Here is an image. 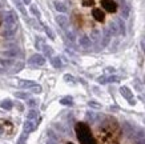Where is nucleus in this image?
Wrapping results in <instances>:
<instances>
[{"mask_svg":"<svg viewBox=\"0 0 145 144\" xmlns=\"http://www.w3.org/2000/svg\"><path fill=\"white\" fill-rule=\"evenodd\" d=\"M76 131H77V136H79L81 144H96L95 139L92 137L91 132H89V128L85 124L80 123L76 126Z\"/></svg>","mask_w":145,"mask_h":144,"instance_id":"1","label":"nucleus"},{"mask_svg":"<svg viewBox=\"0 0 145 144\" xmlns=\"http://www.w3.org/2000/svg\"><path fill=\"white\" fill-rule=\"evenodd\" d=\"M109 32L110 35H125V26L121 19H116L109 24Z\"/></svg>","mask_w":145,"mask_h":144,"instance_id":"2","label":"nucleus"},{"mask_svg":"<svg viewBox=\"0 0 145 144\" xmlns=\"http://www.w3.org/2000/svg\"><path fill=\"white\" fill-rule=\"evenodd\" d=\"M28 63L31 64V66H36V67H41L45 64V57L43 55H40V53H35V55H32L29 57V60Z\"/></svg>","mask_w":145,"mask_h":144,"instance_id":"3","label":"nucleus"},{"mask_svg":"<svg viewBox=\"0 0 145 144\" xmlns=\"http://www.w3.org/2000/svg\"><path fill=\"white\" fill-rule=\"evenodd\" d=\"M101 5L108 12H116L117 11V4L113 0H101Z\"/></svg>","mask_w":145,"mask_h":144,"instance_id":"4","label":"nucleus"},{"mask_svg":"<svg viewBox=\"0 0 145 144\" xmlns=\"http://www.w3.org/2000/svg\"><path fill=\"white\" fill-rule=\"evenodd\" d=\"M110 39H112V35H110L109 30H108V28H104V31H103V36H101V40H100L101 48H105L106 45L110 43Z\"/></svg>","mask_w":145,"mask_h":144,"instance_id":"5","label":"nucleus"},{"mask_svg":"<svg viewBox=\"0 0 145 144\" xmlns=\"http://www.w3.org/2000/svg\"><path fill=\"white\" fill-rule=\"evenodd\" d=\"M121 78L120 76H116V75H112V76H101V78L97 79V82L101 84H106V83H119Z\"/></svg>","mask_w":145,"mask_h":144,"instance_id":"6","label":"nucleus"},{"mask_svg":"<svg viewBox=\"0 0 145 144\" xmlns=\"http://www.w3.org/2000/svg\"><path fill=\"white\" fill-rule=\"evenodd\" d=\"M4 26L5 27H12V26H18L16 24V15L13 12H7L4 16Z\"/></svg>","mask_w":145,"mask_h":144,"instance_id":"7","label":"nucleus"},{"mask_svg":"<svg viewBox=\"0 0 145 144\" xmlns=\"http://www.w3.org/2000/svg\"><path fill=\"white\" fill-rule=\"evenodd\" d=\"M120 93L127 99L131 104H135V99H133V93H132V91L129 89L128 87H125V85H123V87L120 88Z\"/></svg>","mask_w":145,"mask_h":144,"instance_id":"8","label":"nucleus"},{"mask_svg":"<svg viewBox=\"0 0 145 144\" xmlns=\"http://www.w3.org/2000/svg\"><path fill=\"white\" fill-rule=\"evenodd\" d=\"M56 23L61 27L63 30H68L69 20H68V18H67V16H64V15H57V16H56Z\"/></svg>","mask_w":145,"mask_h":144,"instance_id":"9","label":"nucleus"},{"mask_svg":"<svg viewBox=\"0 0 145 144\" xmlns=\"http://www.w3.org/2000/svg\"><path fill=\"white\" fill-rule=\"evenodd\" d=\"M89 39H91V41L92 43H95L97 45V43H100V40H101V32L99 30H92V32H91V36H89ZM101 48V45H100Z\"/></svg>","mask_w":145,"mask_h":144,"instance_id":"10","label":"nucleus"},{"mask_svg":"<svg viewBox=\"0 0 145 144\" xmlns=\"http://www.w3.org/2000/svg\"><path fill=\"white\" fill-rule=\"evenodd\" d=\"M79 43H80V45H81L83 48H85V49H88V48L92 47V41H91V39H89V36H87V35L81 36L80 40H79Z\"/></svg>","mask_w":145,"mask_h":144,"instance_id":"11","label":"nucleus"},{"mask_svg":"<svg viewBox=\"0 0 145 144\" xmlns=\"http://www.w3.org/2000/svg\"><path fill=\"white\" fill-rule=\"evenodd\" d=\"M36 128V124L33 123V120H27L25 123H24V126H23V130H24V133H29V132L35 131Z\"/></svg>","mask_w":145,"mask_h":144,"instance_id":"12","label":"nucleus"},{"mask_svg":"<svg viewBox=\"0 0 145 144\" xmlns=\"http://www.w3.org/2000/svg\"><path fill=\"white\" fill-rule=\"evenodd\" d=\"M92 15H93V18L96 19L97 22H104V20H105V15H104V12H103V11H101L100 8H95L92 11Z\"/></svg>","mask_w":145,"mask_h":144,"instance_id":"13","label":"nucleus"},{"mask_svg":"<svg viewBox=\"0 0 145 144\" xmlns=\"http://www.w3.org/2000/svg\"><path fill=\"white\" fill-rule=\"evenodd\" d=\"M16 30H18V26H12V27H5V30L3 31V35L7 36V37H11L16 34Z\"/></svg>","mask_w":145,"mask_h":144,"instance_id":"14","label":"nucleus"},{"mask_svg":"<svg viewBox=\"0 0 145 144\" xmlns=\"http://www.w3.org/2000/svg\"><path fill=\"white\" fill-rule=\"evenodd\" d=\"M36 83L35 82H32V80H20L19 82V87L20 88H32L35 87Z\"/></svg>","mask_w":145,"mask_h":144,"instance_id":"15","label":"nucleus"},{"mask_svg":"<svg viewBox=\"0 0 145 144\" xmlns=\"http://www.w3.org/2000/svg\"><path fill=\"white\" fill-rule=\"evenodd\" d=\"M23 67H24V64H23L22 61H15L13 63V66L11 67V68H8L12 74H16V72H19L20 70H23Z\"/></svg>","mask_w":145,"mask_h":144,"instance_id":"16","label":"nucleus"},{"mask_svg":"<svg viewBox=\"0 0 145 144\" xmlns=\"http://www.w3.org/2000/svg\"><path fill=\"white\" fill-rule=\"evenodd\" d=\"M51 64H52V67H55V68H61L63 67V61L61 59L59 56H55V57H51Z\"/></svg>","mask_w":145,"mask_h":144,"instance_id":"17","label":"nucleus"},{"mask_svg":"<svg viewBox=\"0 0 145 144\" xmlns=\"http://www.w3.org/2000/svg\"><path fill=\"white\" fill-rule=\"evenodd\" d=\"M12 1L15 3V5L18 7L19 11H20L24 16H27V11H25V8H24V3H23V0H12Z\"/></svg>","mask_w":145,"mask_h":144,"instance_id":"18","label":"nucleus"},{"mask_svg":"<svg viewBox=\"0 0 145 144\" xmlns=\"http://www.w3.org/2000/svg\"><path fill=\"white\" fill-rule=\"evenodd\" d=\"M15 61L12 59H0V66L4 67V68H11L13 66Z\"/></svg>","mask_w":145,"mask_h":144,"instance_id":"19","label":"nucleus"},{"mask_svg":"<svg viewBox=\"0 0 145 144\" xmlns=\"http://www.w3.org/2000/svg\"><path fill=\"white\" fill-rule=\"evenodd\" d=\"M1 53H3L4 56L15 57V56H18V55H19V51H18V49H15V48H13V49H5V51H3Z\"/></svg>","mask_w":145,"mask_h":144,"instance_id":"20","label":"nucleus"},{"mask_svg":"<svg viewBox=\"0 0 145 144\" xmlns=\"http://www.w3.org/2000/svg\"><path fill=\"white\" fill-rule=\"evenodd\" d=\"M0 107L3 109H7V111H9V109H12L13 104H12V101L9 100V99H5V100L1 101V104H0Z\"/></svg>","mask_w":145,"mask_h":144,"instance_id":"21","label":"nucleus"},{"mask_svg":"<svg viewBox=\"0 0 145 144\" xmlns=\"http://www.w3.org/2000/svg\"><path fill=\"white\" fill-rule=\"evenodd\" d=\"M43 52H44V56L52 57V55H53V49H52V47H49V45L44 44V47H43Z\"/></svg>","mask_w":145,"mask_h":144,"instance_id":"22","label":"nucleus"},{"mask_svg":"<svg viewBox=\"0 0 145 144\" xmlns=\"http://www.w3.org/2000/svg\"><path fill=\"white\" fill-rule=\"evenodd\" d=\"M65 36L69 41H75L76 40V34L72 30H65Z\"/></svg>","mask_w":145,"mask_h":144,"instance_id":"23","label":"nucleus"},{"mask_svg":"<svg viewBox=\"0 0 145 144\" xmlns=\"http://www.w3.org/2000/svg\"><path fill=\"white\" fill-rule=\"evenodd\" d=\"M53 5H55V8H56L59 12H67V7L63 4V3H60V1H55Z\"/></svg>","mask_w":145,"mask_h":144,"instance_id":"24","label":"nucleus"},{"mask_svg":"<svg viewBox=\"0 0 145 144\" xmlns=\"http://www.w3.org/2000/svg\"><path fill=\"white\" fill-rule=\"evenodd\" d=\"M63 105H72L73 104V100H72V97L71 96H67V97H63L61 100H60Z\"/></svg>","mask_w":145,"mask_h":144,"instance_id":"25","label":"nucleus"},{"mask_svg":"<svg viewBox=\"0 0 145 144\" xmlns=\"http://www.w3.org/2000/svg\"><path fill=\"white\" fill-rule=\"evenodd\" d=\"M31 13L35 16V18H37V19L41 18V13H40V11L37 9V7H36V5H31Z\"/></svg>","mask_w":145,"mask_h":144,"instance_id":"26","label":"nucleus"},{"mask_svg":"<svg viewBox=\"0 0 145 144\" xmlns=\"http://www.w3.org/2000/svg\"><path fill=\"white\" fill-rule=\"evenodd\" d=\"M44 31H45V34H47V36H48L49 39L55 40V37H56V36H55V34H53V31L51 30V28H49L48 26H44Z\"/></svg>","mask_w":145,"mask_h":144,"instance_id":"27","label":"nucleus"},{"mask_svg":"<svg viewBox=\"0 0 145 144\" xmlns=\"http://www.w3.org/2000/svg\"><path fill=\"white\" fill-rule=\"evenodd\" d=\"M37 111H35V109H31L29 112H28V120H35V119H37Z\"/></svg>","mask_w":145,"mask_h":144,"instance_id":"28","label":"nucleus"},{"mask_svg":"<svg viewBox=\"0 0 145 144\" xmlns=\"http://www.w3.org/2000/svg\"><path fill=\"white\" fill-rule=\"evenodd\" d=\"M43 47H44L43 39H41V37H37V39H36V48H37V49H43Z\"/></svg>","mask_w":145,"mask_h":144,"instance_id":"29","label":"nucleus"},{"mask_svg":"<svg viewBox=\"0 0 145 144\" xmlns=\"http://www.w3.org/2000/svg\"><path fill=\"white\" fill-rule=\"evenodd\" d=\"M64 80L68 82V83H76V79L72 75H64Z\"/></svg>","mask_w":145,"mask_h":144,"instance_id":"30","label":"nucleus"},{"mask_svg":"<svg viewBox=\"0 0 145 144\" xmlns=\"http://www.w3.org/2000/svg\"><path fill=\"white\" fill-rule=\"evenodd\" d=\"M15 96L19 99H28V93H25V92H16Z\"/></svg>","mask_w":145,"mask_h":144,"instance_id":"31","label":"nucleus"},{"mask_svg":"<svg viewBox=\"0 0 145 144\" xmlns=\"http://www.w3.org/2000/svg\"><path fill=\"white\" fill-rule=\"evenodd\" d=\"M93 0H83V5L84 7H91V5H93Z\"/></svg>","mask_w":145,"mask_h":144,"instance_id":"32","label":"nucleus"},{"mask_svg":"<svg viewBox=\"0 0 145 144\" xmlns=\"http://www.w3.org/2000/svg\"><path fill=\"white\" fill-rule=\"evenodd\" d=\"M31 89H32V92H33V93H40V92H41V87H40V85H37V84H36L35 87H32Z\"/></svg>","mask_w":145,"mask_h":144,"instance_id":"33","label":"nucleus"},{"mask_svg":"<svg viewBox=\"0 0 145 144\" xmlns=\"http://www.w3.org/2000/svg\"><path fill=\"white\" fill-rule=\"evenodd\" d=\"M89 104V107H93V108H101V104H99V103H96V101H89L88 103Z\"/></svg>","mask_w":145,"mask_h":144,"instance_id":"34","label":"nucleus"},{"mask_svg":"<svg viewBox=\"0 0 145 144\" xmlns=\"http://www.w3.org/2000/svg\"><path fill=\"white\" fill-rule=\"evenodd\" d=\"M36 104H37V100H35V99H29L28 100V105L29 107H35Z\"/></svg>","mask_w":145,"mask_h":144,"instance_id":"35","label":"nucleus"},{"mask_svg":"<svg viewBox=\"0 0 145 144\" xmlns=\"http://www.w3.org/2000/svg\"><path fill=\"white\" fill-rule=\"evenodd\" d=\"M25 139H27V133H24V135H22V137L19 139V144H24L25 143Z\"/></svg>","mask_w":145,"mask_h":144,"instance_id":"36","label":"nucleus"},{"mask_svg":"<svg viewBox=\"0 0 145 144\" xmlns=\"http://www.w3.org/2000/svg\"><path fill=\"white\" fill-rule=\"evenodd\" d=\"M141 47H142V51H144V53H145V39L141 40Z\"/></svg>","mask_w":145,"mask_h":144,"instance_id":"37","label":"nucleus"},{"mask_svg":"<svg viewBox=\"0 0 145 144\" xmlns=\"http://www.w3.org/2000/svg\"><path fill=\"white\" fill-rule=\"evenodd\" d=\"M23 3H25V4H29V3H31V0H23Z\"/></svg>","mask_w":145,"mask_h":144,"instance_id":"38","label":"nucleus"},{"mask_svg":"<svg viewBox=\"0 0 145 144\" xmlns=\"http://www.w3.org/2000/svg\"><path fill=\"white\" fill-rule=\"evenodd\" d=\"M3 71H4L3 68H0V74H3Z\"/></svg>","mask_w":145,"mask_h":144,"instance_id":"39","label":"nucleus"},{"mask_svg":"<svg viewBox=\"0 0 145 144\" xmlns=\"http://www.w3.org/2000/svg\"><path fill=\"white\" fill-rule=\"evenodd\" d=\"M47 144H55V143H52V141H48V143H47Z\"/></svg>","mask_w":145,"mask_h":144,"instance_id":"40","label":"nucleus"},{"mask_svg":"<svg viewBox=\"0 0 145 144\" xmlns=\"http://www.w3.org/2000/svg\"><path fill=\"white\" fill-rule=\"evenodd\" d=\"M144 83H145V75H144Z\"/></svg>","mask_w":145,"mask_h":144,"instance_id":"41","label":"nucleus"},{"mask_svg":"<svg viewBox=\"0 0 145 144\" xmlns=\"http://www.w3.org/2000/svg\"><path fill=\"white\" fill-rule=\"evenodd\" d=\"M144 99H145V97H144V96H142V100H144Z\"/></svg>","mask_w":145,"mask_h":144,"instance_id":"42","label":"nucleus"}]
</instances>
